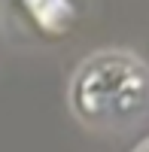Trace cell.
<instances>
[{"instance_id": "1", "label": "cell", "mask_w": 149, "mask_h": 152, "mask_svg": "<svg viewBox=\"0 0 149 152\" xmlns=\"http://www.w3.org/2000/svg\"><path fill=\"white\" fill-rule=\"evenodd\" d=\"M73 107L94 125H128L149 107V73L134 55H94L73 79Z\"/></svg>"}, {"instance_id": "2", "label": "cell", "mask_w": 149, "mask_h": 152, "mask_svg": "<svg viewBox=\"0 0 149 152\" xmlns=\"http://www.w3.org/2000/svg\"><path fill=\"white\" fill-rule=\"evenodd\" d=\"M15 3L49 37L67 34L73 28V21H76V9H73L70 0H15Z\"/></svg>"}, {"instance_id": "3", "label": "cell", "mask_w": 149, "mask_h": 152, "mask_svg": "<svg viewBox=\"0 0 149 152\" xmlns=\"http://www.w3.org/2000/svg\"><path fill=\"white\" fill-rule=\"evenodd\" d=\"M140 152H149V146H143V149H140Z\"/></svg>"}]
</instances>
